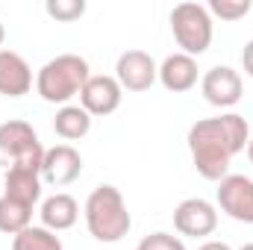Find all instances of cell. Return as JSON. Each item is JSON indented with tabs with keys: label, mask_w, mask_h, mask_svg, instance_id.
<instances>
[{
	"label": "cell",
	"mask_w": 253,
	"mask_h": 250,
	"mask_svg": "<svg viewBox=\"0 0 253 250\" xmlns=\"http://www.w3.org/2000/svg\"><path fill=\"white\" fill-rule=\"evenodd\" d=\"M186 141L194 171L209 183H221L230 174V159L248 150L251 126L239 112H224L218 118L194 121Z\"/></svg>",
	"instance_id": "1"
},
{
	"label": "cell",
	"mask_w": 253,
	"mask_h": 250,
	"mask_svg": "<svg viewBox=\"0 0 253 250\" xmlns=\"http://www.w3.org/2000/svg\"><path fill=\"white\" fill-rule=\"evenodd\" d=\"M83 215H85V227L91 233V239L103 242V245H115L121 242L129 227H132V218H129V209L124 203V194L115 186H97L85 206H83Z\"/></svg>",
	"instance_id": "2"
},
{
	"label": "cell",
	"mask_w": 253,
	"mask_h": 250,
	"mask_svg": "<svg viewBox=\"0 0 253 250\" xmlns=\"http://www.w3.org/2000/svg\"><path fill=\"white\" fill-rule=\"evenodd\" d=\"M91 71L88 62L77 53H62L50 62H44L36 74V91L42 100L56 103V106H68L74 97H80L83 85L88 83Z\"/></svg>",
	"instance_id": "3"
},
{
	"label": "cell",
	"mask_w": 253,
	"mask_h": 250,
	"mask_svg": "<svg viewBox=\"0 0 253 250\" xmlns=\"http://www.w3.org/2000/svg\"><path fill=\"white\" fill-rule=\"evenodd\" d=\"M171 33H174V42L180 44V53H189V56L206 53L215 36L209 9L203 3H177L171 9Z\"/></svg>",
	"instance_id": "4"
},
{
	"label": "cell",
	"mask_w": 253,
	"mask_h": 250,
	"mask_svg": "<svg viewBox=\"0 0 253 250\" xmlns=\"http://www.w3.org/2000/svg\"><path fill=\"white\" fill-rule=\"evenodd\" d=\"M0 153L6 156L9 168H33L42 174V162H44V144L39 138V132L27 121H3L0 124Z\"/></svg>",
	"instance_id": "5"
},
{
	"label": "cell",
	"mask_w": 253,
	"mask_h": 250,
	"mask_svg": "<svg viewBox=\"0 0 253 250\" xmlns=\"http://www.w3.org/2000/svg\"><path fill=\"white\" fill-rule=\"evenodd\" d=\"M218 209L239 221V224H253V180L245 174H227L218 188H215Z\"/></svg>",
	"instance_id": "6"
},
{
	"label": "cell",
	"mask_w": 253,
	"mask_h": 250,
	"mask_svg": "<svg viewBox=\"0 0 253 250\" xmlns=\"http://www.w3.org/2000/svg\"><path fill=\"white\" fill-rule=\"evenodd\" d=\"M200 91L206 97V103L218 106V109H230L242 100L245 94V83H242V74L230 65H218V68H209L203 77H200Z\"/></svg>",
	"instance_id": "7"
},
{
	"label": "cell",
	"mask_w": 253,
	"mask_h": 250,
	"mask_svg": "<svg viewBox=\"0 0 253 250\" xmlns=\"http://www.w3.org/2000/svg\"><path fill=\"white\" fill-rule=\"evenodd\" d=\"M121 97H124V88H121V83L115 77H109V74H91L88 83L80 91V106L91 118H106V115H112L121 106Z\"/></svg>",
	"instance_id": "8"
},
{
	"label": "cell",
	"mask_w": 253,
	"mask_h": 250,
	"mask_svg": "<svg viewBox=\"0 0 253 250\" xmlns=\"http://www.w3.org/2000/svg\"><path fill=\"white\" fill-rule=\"evenodd\" d=\"M218 227V209L203 197H186L174 209V230L189 239H206Z\"/></svg>",
	"instance_id": "9"
},
{
	"label": "cell",
	"mask_w": 253,
	"mask_h": 250,
	"mask_svg": "<svg viewBox=\"0 0 253 250\" xmlns=\"http://www.w3.org/2000/svg\"><path fill=\"white\" fill-rule=\"evenodd\" d=\"M115 80L124 91H147L159 80V65L144 50H126L115 62Z\"/></svg>",
	"instance_id": "10"
},
{
	"label": "cell",
	"mask_w": 253,
	"mask_h": 250,
	"mask_svg": "<svg viewBox=\"0 0 253 250\" xmlns=\"http://www.w3.org/2000/svg\"><path fill=\"white\" fill-rule=\"evenodd\" d=\"M83 174V156L74 144H56L50 150H44V162H42V183L50 186H71L77 177Z\"/></svg>",
	"instance_id": "11"
},
{
	"label": "cell",
	"mask_w": 253,
	"mask_h": 250,
	"mask_svg": "<svg viewBox=\"0 0 253 250\" xmlns=\"http://www.w3.org/2000/svg\"><path fill=\"white\" fill-rule=\"evenodd\" d=\"M33 68L15 50H0V94L3 97H24L33 88Z\"/></svg>",
	"instance_id": "12"
},
{
	"label": "cell",
	"mask_w": 253,
	"mask_h": 250,
	"mask_svg": "<svg viewBox=\"0 0 253 250\" xmlns=\"http://www.w3.org/2000/svg\"><path fill=\"white\" fill-rule=\"evenodd\" d=\"M197 77H200L197 59L189 56V53H171V56H165L162 65H159V83L168 91H174V94L191 91L197 85Z\"/></svg>",
	"instance_id": "13"
},
{
	"label": "cell",
	"mask_w": 253,
	"mask_h": 250,
	"mask_svg": "<svg viewBox=\"0 0 253 250\" xmlns=\"http://www.w3.org/2000/svg\"><path fill=\"white\" fill-rule=\"evenodd\" d=\"M39 215H42V227H47L50 233H62V230H71L80 221V203L71 194L56 191V194L42 200Z\"/></svg>",
	"instance_id": "14"
},
{
	"label": "cell",
	"mask_w": 253,
	"mask_h": 250,
	"mask_svg": "<svg viewBox=\"0 0 253 250\" xmlns=\"http://www.w3.org/2000/svg\"><path fill=\"white\" fill-rule=\"evenodd\" d=\"M3 194L12 197V200H21L27 206H36L42 200V174L33 171V168H6V177H3Z\"/></svg>",
	"instance_id": "15"
},
{
	"label": "cell",
	"mask_w": 253,
	"mask_h": 250,
	"mask_svg": "<svg viewBox=\"0 0 253 250\" xmlns=\"http://www.w3.org/2000/svg\"><path fill=\"white\" fill-rule=\"evenodd\" d=\"M53 129H56V135L65 138V141H80L91 129V115L83 106H74V103L59 106V112L53 118Z\"/></svg>",
	"instance_id": "16"
},
{
	"label": "cell",
	"mask_w": 253,
	"mask_h": 250,
	"mask_svg": "<svg viewBox=\"0 0 253 250\" xmlns=\"http://www.w3.org/2000/svg\"><path fill=\"white\" fill-rule=\"evenodd\" d=\"M27 227H33V206L21 203V200H12V197H0V233L6 236H18L24 233Z\"/></svg>",
	"instance_id": "17"
},
{
	"label": "cell",
	"mask_w": 253,
	"mask_h": 250,
	"mask_svg": "<svg viewBox=\"0 0 253 250\" xmlns=\"http://www.w3.org/2000/svg\"><path fill=\"white\" fill-rule=\"evenodd\" d=\"M12 250H65L62 239L47 227H27L12 239Z\"/></svg>",
	"instance_id": "18"
},
{
	"label": "cell",
	"mask_w": 253,
	"mask_h": 250,
	"mask_svg": "<svg viewBox=\"0 0 253 250\" xmlns=\"http://www.w3.org/2000/svg\"><path fill=\"white\" fill-rule=\"evenodd\" d=\"M209 15L221 18V21H242L253 9L251 0H209Z\"/></svg>",
	"instance_id": "19"
},
{
	"label": "cell",
	"mask_w": 253,
	"mask_h": 250,
	"mask_svg": "<svg viewBox=\"0 0 253 250\" xmlns=\"http://www.w3.org/2000/svg\"><path fill=\"white\" fill-rule=\"evenodd\" d=\"M44 12H47L53 21L71 24V21H77V18L85 15V0H47V3H44Z\"/></svg>",
	"instance_id": "20"
},
{
	"label": "cell",
	"mask_w": 253,
	"mask_h": 250,
	"mask_svg": "<svg viewBox=\"0 0 253 250\" xmlns=\"http://www.w3.org/2000/svg\"><path fill=\"white\" fill-rule=\"evenodd\" d=\"M135 250H186L180 236H171V233H150L138 242Z\"/></svg>",
	"instance_id": "21"
},
{
	"label": "cell",
	"mask_w": 253,
	"mask_h": 250,
	"mask_svg": "<svg viewBox=\"0 0 253 250\" xmlns=\"http://www.w3.org/2000/svg\"><path fill=\"white\" fill-rule=\"evenodd\" d=\"M242 68H245V74L253 80V39L245 44V50H242Z\"/></svg>",
	"instance_id": "22"
},
{
	"label": "cell",
	"mask_w": 253,
	"mask_h": 250,
	"mask_svg": "<svg viewBox=\"0 0 253 250\" xmlns=\"http://www.w3.org/2000/svg\"><path fill=\"white\" fill-rule=\"evenodd\" d=\"M197 250H233V248H230L227 242H215V239H209V242H203Z\"/></svg>",
	"instance_id": "23"
},
{
	"label": "cell",
	"mask_w": 253,
	"mask_h": 250,
	"mask_svg": "<svg viewBox=\"0 0 253 250\" xmlns=\"http://www.w3.org/2000/svg\"><path fill=\"white\" fill-rule=\"evenodd\" d=\"M248 159H251V165H253V132H251V141H248Z\"/></svg>",
	"instance_id": "24"
},
{
	"label": "cell",
	"mask_w": 253,
	"mask_h": 250,
	"mask_svg": "<svg viewBox=\"0 0 253 250\" xmlns=\"http://www.w3.org/2000/svg\"><path fill=\"white\" fill-rule=\"evenodd\" d=\"M3 39H6V30H3V24H0V44H3ZM3 50V47H0Z\"/></svg>",
	"instance_id": "25"
},
{
	"label": "cell",
	"mask_w": 253,
	"mask_h": 250,
	"mask_svg": "<svg viewBox=\"0 0 253 250\" xmlns=\"http://www.w3.org/2000/svg\"><path fill=\"white\" fill-rule=\"evenodd\" d=\"M239 250H253V242H248V245H242Z\"/></svg>",
	"instance_id": "26"
}]
</instances>
